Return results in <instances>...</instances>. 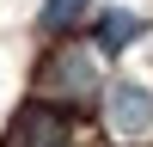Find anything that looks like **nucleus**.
Returning a JSON list of instances; mask_svg holds the SVG:
<instances>
[{
	"label": "nucleus",
	"mask_w": 153,
	"mask_h": 147,
	"mask_svg": "<svg viewBox=\"0 0 153 147\" xmlns=\"http://www.w3.org/2000/svg\"><path fill=\"white\" fill-rule=\"evenodd\" d=\"M110 129L117 135H147L153 129V86H141V80L110 86Z\"/></svg>",
	"instance_id": "obj_3"
},
{
	"label": "nucleus",
	"mask_w": 153,
	"mask_h": 147,
	"mask_svg": "<svg viewBox=\"0 0 153 147\" xmlns=\"http://www.w3.org/2000/svg\"><path fill=\"white\" fill-rule=\"evenodd\" d=\"M141 31H147V19H141V12H129V6H110V12H98V24H92V43L104 49V55H123L129 43H141Z\"/></svg>",
	"instance_id": "obj_4"
},
{
	"label": "nucleus",
	"mask_w": 153,
	"mask_h": 147,
	"mask_svg": "<svg viewBox=\"0 0 153 147\" xmlns=\"http://www.w3.org/2000/svg\"><path fill=\"white\" fill-rule=\"evenodd\" d=\"M0 147H74L68 110H61V104H49V98L19 104V117L6 122V141H0Z\"/></svg>",
	"instance_id": "obj_2"
},
{
	"label": "nucleus",
	"mask_w": 153,
	"mask_h": 147,
	"mask_svg": "<svg viewBox=\"0 0 153 147\" xmlns=\"http://www.w3.org/2000/svg\"><path fill=\"white\" fill-rule=\"evenodd\" d=\"M80 12H86V0H43V6H37V24H43V31H68Z\"/></svg>",
	"instance_id": "obj_5"
},
{
	"label": "nucleus",
	"mask_w": 153,
	"mask_h": 147,
	"mask_svg": "<svg viewBox=\"0 0 153 147\" xmlns=\"http://www.w3.org/2000/svg\"><path fill=\"white\" fill-rule=\"evenodd\" d=\"M37 92L49 98V104H92L98 92H104V80H98V55L86 43H61L55 55L37 68Z\"/></svg>",
	"instance_id": "obj_1"
}]
</instances>
